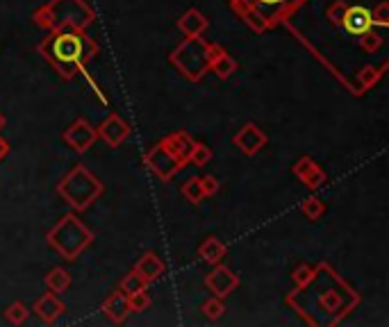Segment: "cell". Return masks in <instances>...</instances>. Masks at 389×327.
Instances as JSON below:
<instances>
[{"label": "cell", "mask_w": 389, "mask_h": 327, "mask_svg": "<svg viewBox=\"0 0 389 327\" xmlns=\"http://www.w3.org/2000/svg\"><path fill=\"white\" fill-rule=\"evenodd\" d=\"M198 255L207 264H219L221 259L226 257V245L216 239V236H209V239H205L203 245L198 248Z\"/></svg>", "instance_id": "d6986e66"}, {"label": "cell", "mask_w": 389, "mask_h": 327, "mask_svg": "<svg viewBox=\"0 0 389 327\" xmlns=\"http://www.w3.org/2000/svg\"><path fill=\"white\" fill-rule=\"evenodd\" d=\"M34 19L41 27L48 30H59V27L85 30L92 23L94 12L82 0H55L52 5L36 12Z\"/></svg>", "instance_id": "7a4b0ae2"}, {"label": "cell", "mask_w": 389, "mask_h": 327, "mask_svg": "<svg viewBox=\"0 0 389 327\" xmlns=\"http://www.w3.org/2000/svg\"><path fill=\"white\" fill-rule=\"evenodd\" d=\"M200 187H203L205 196H214V193L219 191V180L212 175H205V177H200Z\"/></svg>", "instance_id": "1f68e13d"}, {"label": "cell", "mask_w": 389, "mask_h": 327, "mask_svg": "<svg viewBox=\"0 0 389 327\" xmlns=\"http://www.w3.org/2000/svg\"><path fill=\"white\" fill-rule=\"evenodd\" d=\"M64 302L57 298V293H46L43 298L36 300L34 311L43 323H55L59 314H64Z\"/></svg>", "instance_id": "5bb4252c"}, {"label": "cell", "mask_w": 389, "mask_h": 327, "mask_svg": "<svg viewBox=\"0 0 389 327\" xmlns=\"http://www.w3.org/2000/svg\"><path fill=\"white\" fill-rule=\"evenodd\" d=\"M162 146L167 148V150L174 155L176 159H180L182 164L189 161V153H191V146H193V141L185 135V132H178V135H171L162 141Z\"/></svg>", "instance_id": "2e32d148"}, {"label": "cell", "mask_w": 389, "mask_h": 327, "mask_svg": "<svg viewBox=\"0 0 389 327\" xmlns=\"http://www.w3.org/2000/svg\"><path fill=\"white\" fill-rule=\"evenodd\" d=\"M57 191H59V196H64L69 200L71 207H76V210H87V207L101 196L103 187L89 170L78 166L66 175V180L59 184Z\"/></svg>", "instance_id": "277c9868"}, {"label": "cell", "mask_w": 389, "mask_h": 327, "mask_svg": "<svg viewBox=\"0 0 389 327\" xmlns=\"http://www.w3.org/2000/svg\"><path fill=\"white\" fill-rule=\"evenodd\" d=\"M146 284H148V282L141 278L137 271H132V273H128V275L123 278V282H121V291H123L125 295H132V293L141 291V289H146Z\"/></svg>", "instance_id": "7402d4cb"}, {"label": "cell", "mask_w": 389, "mask_h": 327, "mask_svg": "<svg viewBox=\"0 0 389 327\" xmlns=\"http://www.w3.org/2000/svg\"><path fill=\"white\" fill-rule=\"evenodd\" d=\"M235 146L244 155H257L266 146V135L262 132L255 123H246L242 130L235 135Z\"/></svg>", "instance_id": "ba28073f"}, {"label": "cell", "mask_w": 389, "mask_h": 327, "mask_svg": "<svg viewBox=\"0 0 389 327\" xmlns=\"http://www.w3.org/2000/svg\"><path fill=\"white\" fill-rule=\"evenodd\" d=\"M28 316H30V309L25 307L23 302H14V304H10V307L5 309V318H7V321H10L12 325L25 323Z\"/></svg>", "instance_id": "603a6c76"}, {"label": "cell", "mask_w": 389, "mask_h": 327, "mask_svg": "<svg viewBox=\"0 0 389 327\" xmlns=\"http://www.w3.org/2000/svg\"><path fill=\"white\" fill-rule=\"evenodd\" d=\"M294 175L301 177V180L308 184L310 189H317V187H321V184L326 182V173L310 157H303L301 161H296Z\"/></svg>", "instance_id": "9a60e30c"}, {"label": "cell", "mask_w": 389, "mask_h": 327, "mask_svg": "<svg viewBox=\"0 0 389 327\" xmlns=\"http://www.w3.org/2000/svg\"><path fill=\"white\" fill-rule=\"evenodd\" d=\"M223 302H221V298H212V300H207L205 304H203V314L209 318V321H219V318L223 316Z\"/></svg>", "instance_id": "4316f807"}, {"label": "cell", "mask_w": 389, "mask_h": 327, "mask_svg": "<svg viewBox=\"0 0 389 327\" xmlns=\"http://www.w3.org/2000/svg\"><path fill=\"white\" fill-rule=\"evenodd\" d=\"M171 62L189 80H200L205 76V71H209V43L203 36H189L174 50Z\"/></svg>", "instance_id": "5b68a950"}, {"label": "cell", "mask_w": 389, "mask_h": 327, "mask_svg": "<svg viewBox=\"0 0 389 327\" xmlns=\"http://www.w3.org/2000/svg\"><path fill=\"white\" fill-rule=\"evenodd\" d=\"M212 159V150L205 144H193L191 153H189V161L193 166H205V164Z\"/></svg>", "instance_id": "cb8c5ba5"}, {"label": "cell", "mask_w": 389, "mask_h": 327, "mask_svg": "<svg viewBox=\"0 0 389 327\" xmlns=\"http://www.w3.org/2000/svg\"><path fill=\"white\" fill-rule=\"evenodd\" d=\"M96 132H98V135L105 141H107V146L116 148V146H121L125 139H128L130 128H128V123H125L121 116L112 114V116L105 118V123L101 125V130H96Z\"/></svg>", "instance_id": "8fae6325"}, {"label": "cell", "mask_w": 389, "mask_h": 327, "mask_svg": "<svg viewBox=\"0 0 389 327\" xmlns=\"http://www.w3.org/2000/svg\"><path fill=\"white\" fill-rule=\"evenodd\" d=\"M344 10H346V5H344V3H335V5L330 7V12H328V14H330V19H335V23H339Z\"/></svg>", "instance_id": "d6a6232c"}, {"label": "cell", "mask_w": 389, "mask_h": 327, "mask_svg": "<svg viewBox=\"0 0 389 327\" xmlns=\"http://www.w3.org/2000/svg\"><path fill=\"white\" fill-rule=\"evenodd\" d=\"M0 125H3V116H0Z\"/></svg>", "instance_id": "d590c367"}, {"label": "cell", "mask_w": 389, "mask_h": 327, "mask_svg": "<svg viewBox=\"0 0 389 327\" xmlns=\"http://www.w3.org/2000/svg\"><path fill=\"white\" fill-rule=\"evenodd\" d=\"M134 271H137L146 282H155V280L162 278L164 264H162V259L155 255V252H146V255L137 262V266H134Z\"/></svg>", "instance_id": "e0dca14e"}, {"label": "cell", "mask_w": 389, "mask_h": 327, "mask_svg": "<svg viewBox=\"0 0 389 327\" xmlns=\"http://www.w3.org/2000/svg\"><path fill=\"white\" fill-rule=\"evenodd\" d=\"M324 212H326V207H324V203H321V200H317V198H308L303 203V214L305 216H308L310 221H319L321 216H324Z\"/></svg>", "instance_id": "d4e9b609"}, {"label": "cell", "mask_w": 389, "mask_h": 327, "mask_svg": "<svg viewBox=\"0 0 389 327\" xmlns=\"http://www.w3.org/2000/svg\"><path fill=\"white\" fill-rule=\"evenodd\" d=\"M71 284V275L69 271H64V269H52L48 273V278H46V286L50 289L52 293H64L66 289H69Z\"/></svg>", "instance_id": "ffe728a7"}, {"label": "cell", "mask_w": 389, "mask_h": 327, "mask_svg": "<svg viewBox=\"0 0 389 327\" xmlns=\"http://www.w3.org/2000/svg\"><path fill=\"white\" fill-rule=\"evenodd\" d=\"M373 14V23L376 25H387L389 23V5L387 3H380L378 5V10L376 12H371Z\"/></svg>", "instance_id": "4dcf8cb0"}, {"label": "cell", "mask_w": 389, "mask_h": 327, "mask_svg": "<svg viewBox=\"0 0 389 327\" xmlns=\"http://www.w3.org/2000/svg\"><path fill=\"white\" fill-rule=\"evenodd\" d=\"M339 25H344V30H346L348 34L360 36L364 32H369L376 23H373V14L366 10V7L355 5V7H346V10H344Z\"/></svg>", "instance_id": "52a82bcc"}, {"label": "cell", "mask_w": 389, "mask_h": 327, "mask_svg": "<svg viewBox=\"0 0 389 327\" xmlns=\"http://www.w3.org/2000/svg\"><path fill=\"white\" fill-rule=\"evenodd\" d=\"M262 3H266V5L275 7V5H282V0H262Z\"/></svg>", "instance_id": "e575fe53"}, {"label": "cell", "mask_w": 389, "mask_h": 327, "mask_svg": "<svg viewBox=\"0 0 389 327\" xmlns=\"http://www.w3.org/2000/svg\"><path fill=\"white\" fill-rule=\"evenodd\" d=\"M205 284H207L209 291L216 295V298H226V295L239 284V280L233 271L226 269V266H216V269L207 275Z\"/></svg>", "instance_id": "30bf717a"}, {"label": "cell", "mask_w": 389, "mask_h": 327, "mask_svg": "<svg viewBox=\"0 0 389 327\" xmlns=\"http://www.w3.org/2000/svg\"><path fill=\"white\" fill-rule=\"evenodd\" d=\"M128 302H130V311H144L151 304V295H148L146 289H141V291L128 295Z\"/></svg>", "instance_id": "484cf974"}, {"label": "cell", "mask_w": 389, "mask_h": 327, "mask_svg": "<svg viewBox=\"0 0 389 327\" xmlns=\"http://www.w3.org/2000/svg\"><path fill=\"white\" fill-rule=\"evenodd\" d=\"M50 245L57 252H62L66 259H76L82 250L92 243V232L82 225L76 216H64L62 223H57L48 234Z\"/></svg>", "instance_id": "3957f363"}, {"label": "cell", "mask_w": 389, "mask_h": 327, "mask_svg": "<svg viewBox=\"0 0 389 327\" xmlns=\"http://www.w3.org/2000/svg\"><path fill=\"white\" fill-rule=\"evenodd\" d=\"M103 311H105V316H107L112 323H123L125 318H128V314H130L128 295H125L123 291L112 293L109 298L103 302Z\"/></svg>", "instance_id": "4fadbf2b"}, {"label": "cell", "mask_w": 389, "mask_h": 327, "mask_svg": "<svg viewBox=\"0 0 389 327\" xmlns=\"http://www.w3.org/2000/svg\"><path fill=\"white\" fill-rule=\"evenodd\" d=\"M312 275H314V271L310 269L308 264H303V266H298V269L294 271V282L298 286H305L312 280Z\"/></svg>", "instance_id": "f1b7e54d"}, {"label": "cell", "mask_w": 389, "mask_h": 327, "mask_svg": "<svg viewBox=\"0 0 389 327\" xmlns=\"http://www.w3.org/2000/svg\"><path fill=\"white\" fill-rule=\"evenodd\" d=\"M380 73H383V69H371V66H366V69H362L360 73V82H362V89L371 87L373 82H376L380 78Z\"/></svg>", "instance_id": "f546056e"}, {"label": "cell", "mask_w": 389, "mask_h": 327, "mask_svg": "<svg viewBox=\"0 0 389 327\" xmlns=\"http://www.w3.org/2000/svg\"><path fill=\"white\" fill-rule=\"evenodd\" d=\"M362 39H360V43H362V48L366 50V53H373V50H378L380 48V43H383V36L380 34H376V32H364V34H360Z\"/></svg>", "instance_id": "83f0119b"}, {"label": "cell", "mask_w": 389, "mask_h": 327, "mask_svg": "<svg viewBox=\"0 0 389 327\" xmlns=\"http://www.w3.org/2000/svg\"><path fill=\"white\" fill-rule=\"evenodd\" d=\"M209 69H212L221 80H228L237 71V62L221 46L209 43Z\"/></svg>", "instance_id": "7c38bea8"}, {"label": "cell", "mask_w": 389, "mask_h": 327, "mask_svg": "<svg viewBox=\"0 0 389 327\" xmlns=\"http://www.w3.org/2000/svg\"><path fill=\"white\" fill-rule=\"evenodd\" d=\"M96 137H98V132H96L92 125H89L85 118H80V121H76L71 125L69 130H66V144H69L73 150H78V153H85L89 150V146L94 144Z\"/></svg>", "instance_id": "9c48e42d"}, {"label": "cell", "mask_w": 389, "mask_h": 327, "mask_svg": "<svg viewBox=\"0 0 389 327\" xmlns=\"http://www.w3.org/2000/svg\"><path fill=\"white\" fill-rule=\"evenodd\" d=\"M146 164H148V168L155 170V173L162 177V180H171V177L182 168V161L176 159L162 144L155 146L153 150L146 155Z\"/></svg>", "instance_id": "8992f818"}, {"label": "cell", "mask_w": 389, "mask_h": 327, "mask_svg": "<svg viewBox=\"0 0 389 327\" xmlns=\"http://www.w3.org/2000/svg\"><path fill=\"white\" fill-rule=\"evenodd\" d=\"M178 27H180L187 36H200L207 27V19L198 10H189L182 14L180 21H178Z\"/></svg>", "instance_id": "ac0fdd59"}, {"label": "cell", "mask_w": 389, "mask_h": 327, "mask_svg": "<svg viewBox=\"0 0 389 327\" xmlns=\"http://www.w3.org/2000/svg\"><path fill=\"white\" fill-rule=\"evenodd\" d=\"M7 153H10V146H7V141L0 139V159H3Z\"/></svg>", "instance_id": "836d02e7"}, {"label": "cell", "mask_w": 389, "mask_h": 327, "mask_svg": "<svg viewBox=\"0 0 389 327\" xmlns=\"http://www.w3.org/2000/svg\"><path fill=\"white\" fill-rule=\"evenodd\" d=\"M182 196L189 200L191 205H198L200 200L205 198L203 187H200V177H189V180L182 184Z\"/></svg>", "instance_id": "44dd1931"}, {"label": "cell", "mask_w": 389, "mask_h": 327, "mask_svg": "<svg viewBox=\"0 0 389 327\" xmlns=\"http://www.w3.org/2000/svg\"><path fill=\"white\" fill-rule=\"evenodd\" d=\"M39 53L55 66L64 80H71L76 78L78 71H82V66H85L89 59H94V55L98 53V48H96V43L89 39V36H85L82 30L59 27L41 43Z\"/></svg>", "instance_id": "6da1fadb"}]
</instances>
